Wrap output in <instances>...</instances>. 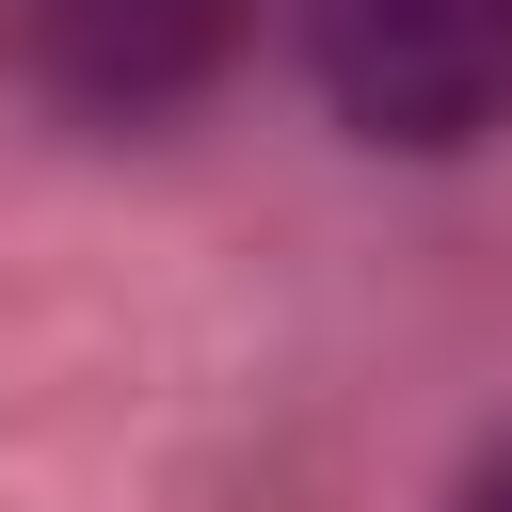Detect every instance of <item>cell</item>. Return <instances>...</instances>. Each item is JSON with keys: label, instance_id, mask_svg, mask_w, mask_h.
<instances>
[{"label": "cell", "instance_id": "cell-1", "mask_svg": "<svg viewBox=\"0 0 512 512\" xmlns=\"http://www.w3.org/2000/svg\"><path fill=\"white\" fill-rule=\"evenodd\" d=\"M304 80L384 160H464L512 112V0H304Z\"/></svg>", "mask_w": 512, "mask_h": 512}, {"label": "cell", "instance_id": "cell-2", "mask_svg": "<svg viewBox=\"0 0 512 512\" xmlns=\"http://www.w3.org/2000/svg\"><path fill=\"white\" fill-rule=\"evenodd\" d=\"M224 48H240V0H32V80L96 128L176 112Z\"/></svg>", "mask_w": 512, "mask_h": 512}, {"label": "cell", "instance_id": "cell-3", "mask_svg": "<svg viewBox=\"0 0 512 512\" xmlns=\"http://www.w3.org/2000/svg\"><path fill=\"white\" fill-rule=\"evenodd\" d=\"M448 512H512V416L464 448V480H448Z\"/></svg>", "mask_w": 512, "mask_h": 512}]
</instances>
